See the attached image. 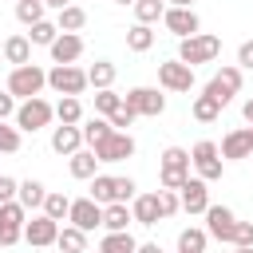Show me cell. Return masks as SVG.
<instances>
[{
    "label": "cell",
    "mask_w": 253,
    "mask_h": 253,
    "mask_svg": "<svg viewBox=\"0 0 253 253\" xmlns=\"http://www.w3.org/2000/svg\"><path fill=\"white\" fill-rule=\"evenodd\" d=\"M47 87V71L40 67V63H24V67H12V75H8V83H4V91L12 95V99H40V91Z\"/></svg>",
    "instance_id": "6da1fadb"
},
{
    "label": "cell",
    "mask_w": 253,
    "mask_h": 253,
    "mask_svg": "<svg viewBox=\"0 0 253 253\" xmlns=\"http://www.w3.org/2000/svg\"><path fill=\"white\" fill-rule=\"evenodd\" d=\"M134 178H119V174H95L91 178V202L99 206H115V202H134Z\"/></svg>",
    "instance_id": "7a4b0ae2"
},
{
    "label": "cell",
    "mask_w": 253,
    "mask_h": 253,
    "mask_svg": "<svg viewBox=\"0 0 253 253\" xmlns=\"http://www.w3.org/2000/svg\"><path fill=\"white\" fill-rule=\"evenodd\" d=\"M221 55V40L210 36V32H198L190 40H178V59L186 67H198V63H213Z\"/></svg>",
    "instance_id": "3957f363"
},
{
    "label": "cell",
    "mask_w": 253,
    "mask_h": 253,
    "mask_svg": "<svg viewBox=\"0 0 253 253\" xmlns=\"http://www.w3.org/2000/svg\"><path fill=\"white\" fill-rule=\"evenodd\" d=\"M186 178H190V150L166 146L162 158H158V182H162V190H178Z\"/></svg>",
    "instance_id": "277c9868"
},
{
    "label": "cell",
    "mask_w": 253,
    "mask_h": 253,
    "mask_svg": "<svg viewBox=\"0 0 253 253\" xmlns=\"http://www.w3.org/2000/svg\"><path fill=\"white\" fill-rule=\"evenodd\" d=\"M47 87H51L59 99H63V95L79 99V95L87 91V71L75 67V63H51V71H47Z\"/></svg>",
    "instance_id": "5b68a950"
},
{
    "label": "cell",
    "mask_w": 253,
    "mask_h": 253,
    "mask_svg": "<svg viewBox=\"0 0 253 253\" xmlns=\"http://www.w3.org/2000/svg\"><path fill=\"white\" fill-rule=\"evenodd\" d=\"M55 119V107L40 95V99H24L20 107H16V130L20 134H36V130H43L47 123Z\"/></svg>",
    "instance_id": "8992f818"
},
{
    "label": "cell",
    "mask_w": 253,
    "mask_h": 253,
    "mask_svg": "<svg viewBox=\"0 0 253 253\" xmlns=\"http://www.w3.org/2000/svg\"><path fill=\"white\" fill-rule=\"evenodd\" d=\"M237 91H241V67H237V63H225L221 71H213V79L206 83V91H202V95H210L217 107H229Z\"/></svg>",
    "instance_id": "52a82bcc"
},
{
    "label": "cell",
    "mask_w": 253,
    "mask_h": 253,
    "mask_svg": "<svg viewBox=\"0 0 253 253\" xmlns=\"http://www.w3.org/2000/svg\"><path fill=\"white\" fill-rule=\"evenodd\" d=\"M190 166L198 170L202 182H217L221 170H225V162H221V154H217V142H210V138L194 142V150H190Z\"/></svg>",
    "instance_id": "ba28073f"
},
{
    "label": "cell",
    "mask_w": 253,
    "mask_h": 253,
    "mask_svg": "<svg viewBox=\"0 0 253 253\" xmlns=\"http://www.w3.org/2000/svg\"><path fill=\"white\" fill-rule=\"evenodd\" d=\"M123 107H130L134 115H146V119H158L166 111V95L158 87H130L123 95Z\"/></svg>",
    "instance_id": "9c48e42d"
},
{
    "label": "cell",
    "mask_w": 253,
    "mask_h": 253,
    "mask_svg": "<svg viewBox=\"0 0 253 253\" xmlns=\"http://www.w3.org/2000/svg\"><path fill=\"white\" fill-rule=\"evenodd\" d=\"M158 87H162V91H174V95L194 91V67H186L182 59L158 63Z\"/></svg>",
    "instance_id": "30bf717a"
},
{
    "label": "cell",
    "mask_w": 253,
    "mask_h": 253,
    "mask_svg": "<svg viewBox=\"0 0 253 253\" xmlns=\"http://www.w3.org/2000/svg\"><path fill=\"white\" fill-rule=\"evenodd\" d=\"M95 150V158L99 162H126V158H134V138H130V130H111L99 146H91Z\"/></svg>",
    "instance_id": "8fae6325"
},
{
    "label": "cell",
    "mask_w": 253,
    "mask_h": 253,
    "mask_svg": "<svg viewBox=\"0 0 253 253\" xmlns=\"http://www.w3.org/2000/svg\"><path fill=\"white\" fill-rule=\"evenodd\" d=\"M233 225H237V213L229 206H213L210 202V210H206V233L213 241H221V245H233Z\"/></svg>",
    "instance_id": "7c38bea8"
},
{
    "label": "cell",
    "mask_w": 253,
    "mask_h": 253,
    "mask_svg": "<svg viewBox=\"0 0 253 253\" xmlns=\"http://www.w3.org/2000/svg\"><path fill=\"white\" fill-rule=\"evenodd\" d=\"M162 24H166V32H174L178 40H190V36H198V32H202V20H198V12H194V8H170V4H166Z\"/></svg>",
    "instance_id": "4fadbf2b"
},
{
    "label": "cell",
    "mask_w": 253,
    "mask_h": 253,
    "mask_svg": "<svg viewBox=\"0 0 253 253\" xmlns=\"http://www.w3.org/2000/svg\"><path fill=\"white\" fill-rule=\"evenodd\" d=\"M174 194H178L186 213H206L210 210V182H202V178H186Z\"/></svg>",
    "instance_id": "5bb4252c"
},
{
    "label": "cell",
    "mask_w": 253,
    "mask_h": 253,
    "mask_svg": "<svg viewBox=\"0 0 253 253\" xmlns=\"http://www.w3.org/2000/svg\"><path fill=\"white\" fill-rule=\"evenodd\" d=\"M217 154H221V162H225V158H229V162H237V158H253V126H233V130L221 138Z\"/></svg>",
    "instance_id": "9a60e30c"
},
{
    "label": "cell",
    "mask_w": 253,
    "mask_h": 253,
    "mask_svg": "<svg viewBox=\"0 0 253 253\" xmlns=\"http://www.w3.org/2000/svg\"><path fill=\"white\" fill-rule=\"evenodd\" d=\"M67 221H71L75 229L91 233V229H99V225H103V206H99V202H91V198H75V202H71V210H67Z\"/></svg>",
    "instance_id": "2e32d148"
},
{
    "label": "cell",
    "mask_w": 253,
    "mask_h": 253,
    "mask_svg": "<svg viewBox=\"0 0 253 253\" xmlns=\"http://www.w3.org/2000/svg\"><path fill=\"white\" fill-rule=\"evenodd\" d=\"M59 237V221H51L47 213H36L32 221H24V241L32 249H43V245H55Z\"/></svg>",
    "instance_id": "e0dca14e"
},
{
    "label": "cell",
    "mask_w": 253,
    "mask_h": 253,
    "mask_svg": "<svg viewBox=\"0 0 253 253\" xmlns=\"http://www.w3.org/2000/svg\"><path fill=\"white\" fill-rule=\"evenodd\" d=\"M47 51H51V63H75V59L83 55V36H75V32H59L55 43H51Z\"/></svg>",
    "instance_id": "ac0fdd59"
},
{
    "label": "cell",
    "mask_w": 253,
    "mask_h": 253,
    "mask_svg": "<svg viewBox=\"0 0 253 253\" xmlns=\"http://www.w3.org/2000/svg\"><path fill=\"white\" fill-rule=\"evenodd\" d=\"M130 217L138 221V225H158L162 221V213H158V194H134V202H130Z\"/></svg>",
    "instance_id": "d6986e66"
},
{
    "label": "cell",
    "mask_w": 253,
    "mask_h": 253,
    "mask_svg": "<svg viewBox=\"0 0 253 253\" xmlns=\"http://www.w3.org/2000/svg\"><path fill=\"white\" fill-rule=\"evenodd\" d=\"M51 150L63 154V158H71L75 150H83V130L79 126H55L51 130Z\"/></svg>",
    "instance_id": "ffe728a7"
},
{
    "label": "cell",
    "mask_w": 253,
    "mask_h": 253,
    "mask_svg": "<svg viewBox=\"0 0 253 253\" xmlns=\"http://www.w3.org/2000/svg\"><path fill=\"white\" fill-rule=\"evenodd\" d=\"M67 170H71V178L91 182V178L99 174V158H95V150H75V154L67 158Z\"/></svg>",
    "instance_id": "44dd1931"
},
{
    "label": "cell",
    "mask_w": 253,
    "mask_h": 253,
    "mask_svg": "<svg viewBox=\"0 0 253 253\" xmlns=\"http://www.w3.org/2000/svg\"><path fill=\"white\" fill-rule=\"evenodd\" d=\"M43 198H47V186L36 182V178H24L20 190H16V202H20L24 210H43Z\"/></svg>",
    "instance_id": "7402d4cb"
},
{
    "label": "cell",
    "mask_w": 253,
    "mask_h": 253,
    "mask_svg": "<svg viewBox=\"0 0 253 253\" xmlns=\"http://www.w3.org/2000/svg\"><path fill=\"white\" fill-rule=\"evenodd\" d=\"M130 221H134V217H130V206H126V202L103 206V229H107V233H126Z\"/></svg>",
    "instance_id": "603a6c76"
},
{
    "label": "cell",
    "mask_w": 253,
    "mask_h": 253,
    "mask_svg": "<svg viewBox=\"0 0 253 253\" xmlns=\"http://www.w3.org/2000/svg\"><path fill=\"white\" fill-rule=\"evenodd\" d=\"M4 59H8L12 67L32 63V43H28V36H8V40H4Z\"/></svg>",
    "instance_id": "cb8c5ba5"
},
{
    "label": "cell",
    "mask_w": 253,
    "mask_h": 253,
    "mask_svg": "<svg viewBox=\"0 0 253 253\" xmlns=\"http://www.w3.org/2000/svg\"><path fill=\"white\" fill-rule=\"evenodd\" d=\"M115 63L111 59H95L91 67H87V87H95V91H107L111 83H115Z\"/></svg>",
    "instance_id": "d4e9b609"
},
{
    "label": "cell",
    "mask_w": 253,
    "mask_h": 253,
    "mask_svg": "<svg viewBox=\"0 0 253 253\" xmlns=\"http://www.w3.org/2000/svg\"><path fill=\"white\" fill-rule=\"evenodd\" d=\"M83 24H87V12H83L79 4H67L63 12H55V28H59V32H75V36H79Z\"/></svg>",
    "instance_id": "484cf974"
},
{
    "label": "cell",
    "mask_w": 253,
    "mask_h": 253,
    "mask_svg": "<svg viewBox=\"0 0 253 253\" xmlns=\"http://www.w3.org/2000/svg\"><path fill=\"white\" fill-rule=\"evenodd\" d=\"M126 47L138 51V55L150 51V47H154V28H150V24H130V28H126Z\"/></svg>",
    "instance_id": "4316f807"
},
{
    "label": "cell",
    "mask_w": 253,
    "mask_h": 253,
    "mask_svg": "<svg viewBox=\"0 0 253 253\" xmlns=\"http://www.w3.org/2000/svg\"><path fill=\"white\" fill-rule=\"evenodd\" d=\"M55 119H59V126H79V123H83V103L71 99V95H63V99L55 103Z\"/></svg>",
    "instance_id": "83f0119b"
},
{
    "label": "cell",
    "mask_w": 253,
    "mask_h": 253,
    "mask_svg": "<svg viewBox=\"0 0 253 253\" xmlns=\"http://www.w3.org/2000/svg\"><path fill=\"white\" fill-rule=\"evenodd\" d=\"M206 245H210V233L198 229V225H190V229L178 233V253H206Z\"/></svg>",
    "instance_id": "f1b7e54d"
},
{
    "label": "cell",
    "mask_w": 253,
    "mask_h": 253,
    "mask_svg": "<svg viewBox=\"0 0 253 253\" xmlns=\"http://www.w3.org/2000/svg\"><path fill=\"white\" fill-rule=\"evenodd\" d=\"M55 249H59V253H83V249H87V233L75 229V225H63L59 237H55Z\"/></svg>",
    "instance_id": "f546056e"
},
{
    "label": "cell",
    "mask_w": 253,
    "mask_h": 253,
    "mask_svg": "<svg viewBox=\"0 0 253 253\" xmlns=\"http://www.w3.org/2000/svg\"><path fill=\"white\" fill-rule=\"evenodd\" d=\"M79 130H83V142H87V146H99V142H103V138H107V134H111L115 126H111V123H107L103 115H91V119H87V123H83Z\"/></svg>",
    "instance_id": "4dcf8cb0"
},
{
    "label": "cell",
    "mask_w": 253,
    "mask_h": 253,
    "mask_svg": "<svg viewBox=\"0 0 253 253\" xmlns=\"http://www.w3.org/2000/svg\"><path fill=\"white\" fill-rule=\"evenodd\" d=\"M55 36H59L55 20H40V24H32V32H28V43H32V47H51V43H55Z\"/></svg>",
    "instance_id": "1f68e13d"
},
{
    "label": "cell",
    "mask_w": 253,
    "mask_h": 253,
    "mask_svg": "<svg viewBox=\"0 0 253 253\" xmlns=\"http://www.w3.org/2000/svg\"><path fill=\"white\" fill-rule=\"evenodd\" d=\"M67 210H71V198H67V194L47 190V198H43V210H40V213H47L51 221H63V217H67Z\"/></svg>",
    "instance_id": "d6a6232c"
},
{
    "label": "cell",
    "mask_w": 253,
    "mask_h": 253,
    "mask_svg": "<svg viewBox=\"0 0 253 253\" xmlns=\"http://www.w3.org/2000/svg\"><path fill=\"white\" fill-rule=\"evenodd\" d=\"M166 12V0H134V20L138 24H158Z\"/></svg>",
    "instance_id": "836d02e7"
},
{
    "label": "cell",
    "mask_w": 253,
    "mask_h": 253,
    "mask_svg": "<svg viewBox=\"0 0 253 253\" xmlns=\"http://www.w3.org/2000/svg\"><path fill=\"white\" fill-rule=\"evenodd\" d=\"M134 249H138V241L130 233H107L99 241V253H134Z\"/></svg>",
    "instance_id": "e575fe53"
},
{
    "label": "cell",
    "mask_w": 253,
    "mask_h": 253,
    "mask_svg": "<svg viewBox=\"0 0 253 253\" xmlns=\"http://www.w3.org/2000/svg\"><path fill=\"white\" fill-rule=\"evenodd\" d=\"M119 107H123V95H119L115 87H107V91H95V115L111 119V115H115Z\"/></svg>",
    "instance_id": "d590c367"
},
{
    "label": "cell",
    "mask_w": 253,
    "mask_h": 253,
    "mask_svg": "<svg viewBox=\"0 0 253 253\" xmlns=\"http://www.w3.org/2000/svg\"><path fill=\"white\" fill-rule=\"evenodd\" d=\"M190 115H194L198 123H213V119L221 115V107H217L210 95H194V103H190Z\"/></svg>",
    "instance_id": "8d00e7d4"
},
{
    "label": "cell",
    "mask_w": 253,
    "mask_h": 253,
    "mask_svg": "<svg viewBox=\"0 0 253 253\" xmlns=\"http://www.w3.org/2000/svg\"><path fill=\"white\" fill-rule=\"evenodd\" d=\"M16 20H20L24 28L40 24V20H43V0H16Z\"/></svg>",
    "instance_id": "74e56055"
},
{
    "label": "cell",
    "mask_w": 253,
    "mask_h": 253,
    "mask_svg": "<svg viewBox=\"0 0 253 253\" xmlns=\"http://www.w3.org/2000/svg\"><path fill=\"white\" fill-rule=\"evenodd\" d=\"M20 146H24L20 130L8 126V123H0V154H20Z\"/></svg>",
    "instance_id": "f35d334b"
},
{
    "label": "cell",
    "mask_w": 253,
    "mask_h": 253,
    "mask_svg": "<svg viewBox=\"0 0 253 253\" xmlns=\"http://www.w3.org/2000/svg\"><path fill=\"white\" fill-rule=\"evenodd\" d=\"M178 210H182L178 194H174V190H158V213H162V217H174Z\"/></svg>",
    "instance_id": "ab89813d"
},
{
    "label": "cell",
    "mask_w": 253,
    "mask_h": 253,
    "mask_svg": "<svg viewBox=\"0 0 253 253\" xmlns=\"http://www.w3.org/2000/svg\"><path fill=\"white\" fill-rule=\"evenodd\" d=\"M233 245L237 249H253V221H237L233 225Z\"/></svg>",
    "instance_id": "60d3db41"
},
{
    "label": "cell",
    "mask_w": 253,
    "mask_h": 253,
    "mask_svg": "<svg viewBox=\"0 0 253 253\" xmlns=\"http://www.w3.org/2000/svg\"><path fill=\"white\" fill-rule=\"evenodd\" d=\"M16 241H24V225H8V221H0V245L12 249Z\"/></svg>",
    "instance_id": "b9f144b4"
},
{
    "label": "cell",
    "mask_w": 253,
    "mask_h": 253,
    "mask_svg": "<svg viewBox=\"0 0 253 253\" xmlns=\"http://www.w3.org/2000/svg\"><path fill=\"white\" fill-rule=\"evenodd\" d=\"M134 119H138V115H134V111H130V107H119V111H115V115H111V119H107V123H111V126H115V130H126V126H130V123H134Z\"/></svg>",
    "instance_id": "7bdbcfd3"
},
{
    "label": "cell",
    "mask_w": 253,
    "mask_h": 253,
    "mask_svg": "<svg viewBox=\"0 0 253 253\" xmlns=\"http://www.w3.org/2000/svg\"><path fill=\"white\" fill-rule=\"evenodd\" d=\"M16 190H20V182L8 178V174H0V206L4 202H16Z\"/></svg>",
    "instance_id": "ee69618b"
},
{
    "label": "cell",
    "mask_w": 253,
    "mask_h": 253,
    "mask_svg": "<svg viewBox=\"0 0 253 253\" xmlns=\"http://www.w3.org/2000/svg\"><path fill=\"white\" fill-rule=\"evenodd\" d=\"M237 67H241V71H253V40H245V43L237 47Z\"/></svg>",
    "instance_id": "f6af8a7d"
},
{
    "label": "cell",
    "mask_w": 253,
    "mask_h": 253,
    "mask_svg": "<svg viewBox=\"0 0 253 253\" xmlns=\"http://www.w3.org/2000/svg\"><path fill=\"white\" fill-rule=\"evenodd\" d=\"M8 115H16V99L8 91H0V123H8Z\"/></svg>",
    "instance_id": "bcb514c9"
},
{
    "label": "cell",
    "mask_w": 253,
    "mask_h": 253,
    "mask_svg": "<svg viewBox=\"0 0 253 253\" xmlns=\"http://www.w3.org/2000/svg\"><path fill=\"white\" fill-rule=\"evenodd\" d=\"M134 253H162V245H158V241H142Z\"/></svg>",
    "instance_id": "7dc6e473"
},
{
    "label": "cell",
    "mask_w": 253,
    "mask_h": 253,
    "mask_svg": "<svg viewBox=\"0 0 253 253\" xmlns=\"http://www.w3.org/2000/svg\"><path fill=\"white\" fill-rule=\"evenodd\" d=\"M241 115H245V123L253 126V99H245V103H241Z\"/></svg>",
    "instance_id": "c3c4849f"
},
{
    "label": "cell",
    "mask_w": 253,
    "mask_h": 253,
    "mask_svg": "<svg viewBox=\"0 0 253 253\" xmlns=\"http://www.w3.org/2000/svg\"><path fill=\"white\" fill-rule=\"evenodd\" d=\"M67 4H71V0H43V8H55V12H63Z\"/></svg>",
    "instance_id": "681fc988"
},
{
    "label": "cell",
    "mask_w": 253,
    "mask_h": 253,
    "mask_svg": "<svg viewBox=\"0 0 253 253\" xmlns=\"http://www.w3.org/2000/svg\"><path fill=\"white\" fill-rule=\"evenodd\" d=\"M170 8H194V0H170Z\"/></svg>",
    "instance_id": "f907efd6"
},
{
    "label": "cell",
    "mask_w": 253,
    "mask_h": 253,
    "mask_svg": "<svg viewBox=\"0 0 253 253\" xmlns=\"http://www.w3.org/2000/svg\"><path fill=\"white\" fill-rule=\"evenodd\" d=\"M115 4H119V8H134V0H115Z\"/></svg>",
    "instance_id": "816d5d0a"
},
{
    "label": "cell",
    "mask_w": 253,
    "mask_h": 253,
    "mask_svg": "<svg viewBox=\"0 0 253 253\" xmlns=\"http://www.w3.org/2000/svg\"><path fill=\"white\" fill-rule=\"evenodd\" d=\"M229 253H245V249H237V245H229Z\"/></svg>",
    "instance_id": "f5cc1de1"
},
{
    "label": "cell",
    "mask_w": 253,
    "mask_h": 253,
    "mask_svg": "<svg viewBox=\"0 0 253 253\" xmlns=\"http://www.w3.org/2000/svg\"><path fill=\"white\" fill-rule=\"evenodd\" d=\"M245 253H253V249H245Z\"/></svg>",
    "instance_id": "db71d44e"
}]
</instances>
